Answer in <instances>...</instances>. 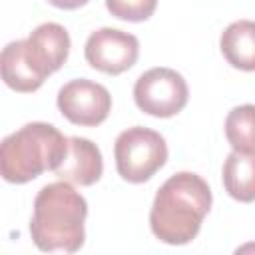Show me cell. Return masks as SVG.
Segmentation results:
<instances>
[{
  "instance_id": "cell-1",
  "label": "cell",
  "mask_w": 255,
  "mask_h": 255,
  "mask_svg": "<svg viewBox=\"0 0 255 255\" xmlns=\"http://www.w3.org/2000/svg\"><path fill=\"white\" fill-rule=\"evenodd\" d=\"M211 209V189L203 177L191 171L171 175L155 193L149 227L153 235L169 245H185L201 229Z\"/></svg>"
},
{
  "instance_id": "cell-2",
  "label": "cell",
  "mask_w": 255,
  "mask_h": 255,
  "mask_svg": "<svg viewBox=\"0 0 255 255\" xmlns=\"http://www.w3.org/2000/svg\"><path fill=\"white\" fill-rule=\"evenodd\" d=\"M86 215V199L68 181L48 183L34 199L30 219L32 241L42 251L74 253L84 245Z\"/></svg>"
},
{
  "instance_id": "cell-3",
  "label": "cell",
  "mask_w": 255,
  "mask_h": 255,
  "mask_svg": "<svg viewBox=\"0 0 255 255\" xmlns=\"http://www.w3.org/2000/svg\"><path fill=\"white\" fill-rule=\"evenodd\" d=\"M68 151V137L52 124L32 122L4 137L0 147L2 177L10 183H26L42 171H54Z\"/></svg>"
},
{
  "instance_id": "cell-4",
  "label": "cell",
  "mask_w": 255,
  "mask_h": 255,
  "mask_svg": "<svg viewBox=\"0 0 255 255\" xmlns=\"http://www.w3.org/2000/svg\"><path fill=\"white\" fill-rule=\"evenodd\" d=\"M114 155L116 169L126 181L143 183L167 161V145L161 133L135 126L118 135Z\"/></svg>"
},
{
  "instance_id": "cell-5",
  "label": "cell",
  "mask_w": 255,
  "mask_h": 255,
  "mask_svg": "<svg viewBox=\"0 0 255 255\" xmlns=\"http://www.w3.org/2000/svg\"><path fill=\"white\" fill-rule=\"evenodd\" d=\"M187 84L171 68H151L143 72L133 86L135 106L155 118H171L187 104Z\"/></svg>"
},
{
  "instance_id": "cell-6",
  "label": "cell",
  "mask_w": 255,
  "mask_h": 255,
  "mask_svg": "<svg viewBox=\"0 0 255 255\" xmlns=\"http://www.w3.org/2000/svg\"><path fill=\"white\" fill-rule=\"evenodd\" d=\"M139 54V42L133 34L118 28H100L86 40L84 56L86 62L104 72L118 76L129 70Z\"/></svg>"
},
{
  "instance_id": "cell-7",
  "label": "cell",
  "mask_w": 255,
  "mask_h": 255,
  "mask_svg": "<svg viewBox=\"0 0 255 255\" xmlns=\"http://www.w3.org/2000/svg\"><path fill=\"white\" fill-rule=\"evenodd\" d=\"M58 108L72 124L90 128L102 124L108 118L112 110V96L102 84L78 78L60 88Z\"/></svg>"
},
{
  "instance_id": "cell-8",
  "label": "cell",
  "mask_w": 255,
  "mask_h": 255,
  "mask_svg": "<svg viewBox=\"0 0 255 255\" xmlns=\"http://www.w3.org/2000/svg\"><path fill=\"white\" fill-rule=\"evenodd\" d=\"M26 52L34 66L44 76H50L64 66L70 54V36L66 28L56 22L40 24L26 38Z\"/></svg>"
},
{
  "instance_id": "cell-9",
  "label": "cell",
  "mask_w": 255,
  "mask_h": 255,
  "mask_svg": "<svg viewBox=\"0 0 255 255\" xmlns=\"http://www.w3.org/2000/svg\"><path fill=\"white\" fill-rule=\"evenodd\" d=\"M104 171L100 147L86 137H68V151L54 175L74 185H94Z\"/></svg>"
},
{
  "instance_id": "cell-10",
  "label": "cell",
  "mask_w": 255,
  "mask_h": 255,
  "mask_svg": "<svg viewBox=\"0 0 255 255\" xmlns=\"http://www.w3.org/2000/svg\"><path fill=\"white\" fill-rule=\"evenodd\" d=\"M0 70L4 84L24 94L38 90L46 80V76L30 60L26 52V40H16L6 44L0 56Z\"/></svg>"
},
{
  "instance_id": "cell-11",
  "label": "cell",
  "mask_w": 255,
  "mask_h": 255,
  "mask_svg": "<svg viewBox=\"0 0 255 255\" xmlns=\"http://www.w3.org/2000/svg\"><path fill=\"white\" fill-rule=\"evenodd\" d=\"M225 60L239 70H255V22L237 20L225 28L219 40Z\"/></svg>"
},
{
  "instance_id": "cell-12",
  "label": "cell",
  "mask_w": 255,
  "mask_h": 255,
  "mask_svg": "<svg viewBox=\"0 0 255 255\" xmlns=\"http://www.w3.org/2000/svg\"><path fill=\"white\" fill-rule=\"evenodd\" d=\"M223 185L233 199L255 201V153L231 151L223 163Z\"/></svg>"
},
{
  "instance_id": "cell-13",
  "label": "cell",
  "mask_w": 255,
  "mask_h": 255,
  "mask_svg": "<svg viewBox=\"0 0 255 255\" xmlns=\"http://www.w3.org/2000/svg\"><path fill=\"white\" fill-rule=\"evenodd\" d=\"M225 135L233 151L255 153V106L233 108L225 118Z\"/></svg>"
},
{
  "instance_id": "cell-14",
  "label": "cell",
  "mask_w": 255,
  "mask_h": 255,
  "mask_svg": "<svg viewBox=\"0 0 255 255\" xmlns=\"http://www.w3.org/2000/svg\"><path fill=\"white\" fill-rule=\"evenodd\" d=\"M106 6L120 20L141 22L153 14L157 0H106Z\"/></svg>"
},
{
  "instance_id": "cell-15",
  "label": "cell",
  "mask_w": 255,
  "mask_h": 255,
  "mask_svg": "<svg viewBox=\"0 0 255 255\" xmlns=\"http://www.w3.org/2000/svg\"><path fill=\"white\" fill-rule=\"evenodd\" d=\"M52 6L56 8H64V10H74V8H80L84 6L88 0H48Z\"/></svg>"
}]
</instances>
